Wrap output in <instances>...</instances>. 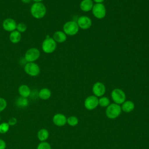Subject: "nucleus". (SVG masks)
<instances>
[{
  "label": "nucleus",
  "instance_id": "32",
  "mask_svg": "<svg viewBox=\"0 0 149 149\" xmlns=\"http://www.w3.org/2000/svg\"><path fill=\"white\" fill-rule=\"evenodd\" d=\"M44 0H32L34 2H42Z\"/></svg>",
  "mask_w": 149,
  "mask_h": 149
},
{
  "label": "nucleus",
  "instance_id": "12",
  "mask_svg": "<svg viewBox=\"0 0 149 149\" xmlns=\"http://www.w3.org/2000/svg\"><path fill=\"white\" fill-rule=\"evenodd\" d=\"M77 23L79 28L83 30H86L91 27L92 25V21L89 17L87 16H81L78 18Z\"/></svg>",
  "mask_w": 149,
  "mask_h": 149
},
{
  "label": "nucleus",
  "instance_id": "11",
  "mask_svg": "<svg viewBox=\"0 0 149 149\" xmlns=\"http://www.w3.org/2000/svg\"><path fill=\"white\" fill-rule=\"evenodd\" d=\"M92 91L94 95L97 97H101L105 94L106 91V87L104 83L100 81H97L93 84L92 87Z\"/></svg>",
  "mask_w": 149,
  "mask_h": 149
},
{
  "label": "nucleus",
  "instance_id": "9",
  "mask_svg": "<svg viewBox=\"0 0 149 149\" xmlns=\"http://www.w3.org/2000/svg\"><path fill=\"white\" fill-rule=\"evenodd\" d=\"M84 107L88 110H93L98 105V98L94 95L87 97L84 102Z\"/></svg>",
  "mask_w": 149,
  "mask_h": 149
},
{
  "label": "nucleus",
  "instance_id": "20",
  "mask_svg": "<svg viewBox=\"0 0 149 149\" xmlns=\"http://www.w3.org/2000/svg\"><path fill=\"white\" fill-rule=\"evenodd\" d=\"M93 5L92 0H83L80 3V8L83 12H89L92 10Z\"/></svg>",
  "mask_w": 149,
  "mask_h": 149
},
{
  "label": "nucleus",
  "instance_id": "33",
  "mask_svg": "<svg viewBox=\"0 0 149 149\" xmlns=\"http://www.w3.org/2000/svg\"><path fill=\"white\" fill-rule=\"evenodd\" d=\"M1 116H0V122H1Z\"/></svg>",
  "mask_w": 149,
  "mask_h": 149
},
{
  "label": "nucleus",
  "instance_id": "29",
  "mask_svg": "<svg viewBox=\"0 0 149 149\" xmlns=\"http://www.w3.org/2000/svg\"><path fill=\"white\" fill-rule=\"evenodd\" d=\"M6 143L5 141L2 139H0V149H6Z\"/></svg>",
  "mask_w": 149,
  "mask_h": 149
},
{
  "label": "nucleus",
  "instance_id": "13",
  "mask_svg": "<svg viewBox=\"0 0 149 149\" xmlns=\"http://www.w3.org/2000/svg\"><path fill=\"white\" fill-rule=\"evenodd\" d=\"M52 122L55 126L62 127L67 123V118L63 113H57L53 116Z\"/></svg>",
  "mask_w": 149,
  "mask_h": 149
},
{
  "label": "nucleus",
  "instance_id": "3",
  "mask_svg": "<svg viewBox=\"0 0 149 149\" xmlns=\"http://www.w3.org/2000/svg\"><path fill=\"white\" fill-rule=\"evenodd\" d=\"M122 109L120 105L112 103L110 104L106 108L105 114L108 118L110 119H114L117 118L120 115Z\"/></svg>",
  "mask_w": 149,
  "mask_h": 149
},
{
  "label": "nucleus",
  "instance_id": "15",
  "mask_svg": "<svg viewBox=\"0 0 149 149\" xmlns=\"http://www.w3.org/2000/svg\"><path fill=\"white\" fill-rule=\"evenodd\" d=\"M53 39L57 43H62L66 41L67 39V35L63 31H56L52 36Z\"/></svg>",
  "mask_w": 149,
  "mask_h": 149
},
{
  "label": "nucleus",
  "instance_id": "17",
  "mask_svg": "<svg viewBox=\"0 0 149 149\" xmlns=\"http://www.w3.org/2000/svg\"><path fill=\"white\" fill-rule=\"evenodd\" d=\"M9 39L12 44H17L22 39V33L16 30H14L9 33Z\"/></svg>",
  "mask_w": 149,
  "mask_h": 149
},
{
  "label": "nucleus",
  "instance_id": "7",
  "mask_svg": "<svg viewBox=\"0 0 149 149\" xmlns=\"http://www.w3.org/2000/svg\"><path fill=\"white\" fill-rule=\"evenodd\" d=\"M112 101L117 104H122L126 101V94L125 92L120 88H114L111 94Z\"/></svg>",
  "mask_w": 149,
  "mask_h": 149
},
{
  "label": "nucleus",
  "instance_id": "19",
  "mask_svg": "<svg viewBox=\"0 0 149 149\" xmlns=\"http://www.w3.org/2000/svg\"><path fill=\"white\" fill-rule=\"evenodd\" d=\"M49 136V131L45 128L40 129L37 133V137L40 142L46 141Z\"/></svg>",
  "mask_w": 149,
  "mask_h": 149
},
{
  "label": "nucleus",
  "instance_id": "31",
  "mask_svg": "<svg viewBox=\"0 0 149 149\" xmlns=\"http://www.w3.org/2000/svg\"><path fill=\"white\" fill-rule=\"evenodd\" d=\"M95 3H102L105 0H93Z\"/></svg>",
  "mask_w": 149,
  "mask_h": 149
},
{
  "label": "nucleus",
  "instance_id": "28",
  "mask_svg": "<svg viewBox=\"0 0 149 149\" xmlns=\"http://www.w3.org/2000/svg\"><path fill=\"white\" fill-rule=\"evenodd\" d=\"M10 126H13L16 125L17 123V119L15 117H12L9 118L7 122Z\"/></svg>",
  "mask_w": 149,
  "mask_h": 149
},
{
  "label": "nucleus",
  "instance_id": "27",
  "mask_svg": "<svg viewBox=\"0 0 149 149\" xmlns=\"http://www.w3.org/2000/svg\"><path fill=\"white\" fill-rule=\"evenodd\" d=\"M7 105L8 103L6 100L3 97H0V113L6 108Z\"/></svg>",
  "mask_w": 149,
  "mask_h": 149
},
{
  "label": "nucleus",
  "instance_id": "4",
  "mask_svg": "<svg viewBox=\"0 0 149 149\" xmlns=\"http://www.w3.org/2000/svg\"><path fill=\"white\" fill-rule=\"evenodd\" d=\"M79 27L77 23V22L74 20L68 21L63 26V31L67 36H74L79 32Z\"/></svg>",
  "mask_w": 149,
  "mask_h": 149
},
{
  "label": "nucleus",
  "instance_id": "8",
  "mask_svg": "<svg viewBox=\"0 0 149 149\" xmlns=\"http://www.w3.org/2000/svg\"><path fill=\"white\" fill-rule=\"evenodd\" d=\"M91 10L94 16L98 19H102L106 16L107 10L102 3L94 4Z\"/></svg>",
  "mask_w": 149,
  "mask_h": 149
},
{
  "label": "nucleus",
  "instance_id": "26",
  "mask_svg": "<svg viewBox=\"0 0 149 149\" xmlns=\"http://www.w3.org/2000/svg\"><path fill=\"white\" fill-rule=\"evenodd\" d=\"M27 29V26L25 23L20 22V23H19L17 24L16 30H17L20 33L26 32Z\"/></svg>",
  "mask_w": 149,
  "mask_h": 149
},
{
  "label": "nucleus",
  "instance_id": "6",
  "mask_svg": "<svg viewBox=\"0 0 149 149\" xmlns=\"http://www.w3.org/2000/svg\"><path fill=\"white\" fill-rule=\"evenodd\" d=\"M41 55L39 49L36 47L29 48L25 52L24 58L27 62H34L37 61Z\"/></svg>",
  "mask_w": 149,
  "mask_h": 149
},
{
  "label": "nucleus",
  "instance_id": "23",
  "mask_svg": "<svg viewBox=\"0 0 149 149\" xmlns=\"http://www.w3.org/2000/svg\"><path fill=\"white\" fill-rule=\"evenodd\" d=\"M78 123L79 119L75 116H70L67 118V123L70 126H76Z\"/></svg>",
  "mask_w": 149,
  "mask_h": 149
},
{
  "label": "nucleus",
  "instance_id": "21",
  "mask_svg": "<svg viewBox=\"0 0 149 149\" xmlns=\"http://www.w3.org/2000/svg\"><path fill=\"white\" fill-rule=\"evenodd\" d=\"M29 100L27 98H24L19 96L15 100V105L19 108H24L29 105Z\"/></svg>",
  "mask_w": 149,
  "mask_h": 149
},
{
  "label": "nucleus",
  "instance_id": "16",
  "mask_svg": "<svg viewBox=\"0 0 149 149\" xmlns=\"http://www.w3.org/2000/svg\"><path fill=\"white\" fill-rule=\"evenodd\" d=\"M52 93L48 88H42L38 92V97L42 100H47L51 97Z\"/></svg>",
  "mask_w": 149,
  "mask_h": 149
},
{
  "label": "nucleus",
  "instance_id": "22",
  "mask_svg": "<svg viewBox=\"0 0 149 149\" xmlns=\"http://www.w3.org/2000/svg\"><path fill=\"white\" fill-rule=\"evenodd\" d=\"M110 104V100L107 97H101L98 98V105L101 107H107Z\"/></svg>",
  "mask_w": 149,
  "mask_h": 149
},
{
  "label": "nucleus",
  "instance_id": "25",
  "mask_svg": "<svg viewBox=\"0 0 149 149\" xmlns=\"http://www.w3.org/2000/svg\"><path fill=\"white\" fill-rule=\"evenodd\" d=\"M36 149H52L51 144L46 141L40 142V143L37 145Z\"/></svg>",
  "mask_w": 149,
  "mask_h": 149
},
{
  "label": "nucleus",
  "instance_id": "10",
  "mask_svg": "<svg viewBox=\"0 0 149 149\" xmlns=\"http://www.w3.org/2000/svg\"><path fill=\"white\" fill-rule=\"evenodd\" d=\"M17 23L16 20L12 18H6L5 19L2 23L3 29L9 33H10L16 30Z\"/></svg>",
  "mask_w": 149,
  "mask_h": 149
},
{
  "label": "nucleus",
  "instance_id": "2",
  "mask_svg": "<svg viewBox=\"0 0 149 149\" xmlns=\"http://www.w3.org/2000/svg\"><path fill=\"white\" fill-rule=\"evenodd\" d=\"M56 42L49 35L47 36L41 44V49L45 54H52L56 48Z\"/></svg>",
  "mask_w": 149,
  "mask_h": 149
},
{
  "label": "nucleus",
  "instance_id": "30",
  "mask_svg": "<svg viewBox=\"0 0 149 149\" xmlns=\"http://www.w3.org/2000/svg\"><path fill=\"white\" fill-rule=\"evenodd\" d=\"M22 2H23V3H25V4H27V3H30L32 0H21Z\"/></svg>",
  "mask_w": 149,
  "mask_h": 149
},
{
  "label": "nucleus",
  "instance_id": "24",
  "mask_svg": "<svg viewBox=\"0 0 149 149\" xmlns=\"http://www.w3.org/2000/svg\"><path fill=\"white\" fill-rule=\"evenodd\" d=\"M10 126L7 122L0 123V134H5L9 130Z\"/></svg>",
  "mask_w": 149,
  "mask_h": 149
},
{
  "label": "nucleus",
  "instance_id": "14",
  "mask_svg": "<svg viewBox=\"0 0 149 149\" xmlns=\"http://www.w3.org/2000/svg\"><path fill=\"white\" fill-rule=\"evenodd\" d=\"M31 90L30 87L25 84H21L18 87V93L20 97L24 98H27L30 96Z\"/></svg>",
  "mask_w": 149,
  "mask_h": 149
},
{
  "label": "nucleus",
  "instance_id": "18",
  "mask_svg": "<svg viewBox=\"0 0 149 149\" xmlns=\"http://www.w3.org/2000/svg\"><path fill=\"white\" fill-rule=\"evenodd\" d=\"M120 107H121L122 111H123L126 113H129L132 112L134 110L135 105L133 101L130 100H127V101H125L124 102H123L122 104V106Z\"/></svg>",
  "mask_w": 149,
  "mask_h": 149
},
{
  "label": "nucleus",
  "instance_id": "5",
  "mask_svg": "<svg viewBox=\"0 0 149 149\" xmlns=\"http://www.w3.org/2000/svg\"><path fill=\"white\" fill-rule=\"evenodd\" d=\"M24 72L30 76L36 77L38 76L41 72L40 66L34 62H27L24 66Z\"/></svg>",
  "mask_w": 149,
  "mask_h": 149
},
{
  "label": "nucleus",
  "instance_id": "1",
  "mask_svg": "<svg viewBox=\"0 0 149 149\" xmlns=\"http://www.w3.org/2000/svg\"><path fill=\"white\" fill-rule=\"evenodd\" d=\"M31 16L36 19H41L47 14V7L42 2H34L30 6Z\"/></svg>",
  "mask_w": 149,
  "mask_h": 149
}]
</instances>
